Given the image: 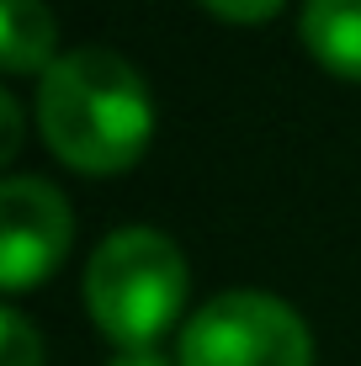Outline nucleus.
Listing matches in <instances>:
<instances>
[{
  "label": "nucleus",
  "mask_w": 361,
  "mask_h": 366,
  "mask_svg": "<svg viewBox=\"0 0 361 366\" xmlns=\"http://www.w3.org/2000/svg\"><path fill=\"white\" fill-rule=\"evenodd\" d=\"M43 138L74 170H122L144 154L154 133V107L139 69L112 48H69L48 64L37 85Z\"/></svg>",
  "instance_id": "f257e3e1"
},
{
  "label": "nucleus",
  "mask_w": 361,
  "mask_h": 366,
  "mask_svg": "<svg viewBox=\"0 0 361 366\" xmlns=\"http://www.w3.org/2000/svg\"><path fill=\"white\" fill-rule=\"evenodd\" d=\"M85 302L91 319L117 340L122 350H139L170 330L186 302V260L165 234L154 229H117L96 244L85 266Z\"/></svg>",
  "instance_id": "f03ea898"
},
{
  "label": "nucleus",
  "mask_w": 361,
  "mask_h": 366,
  "mask_svg": "<svg viewBox=\"0 0 361 366\" xmlns=\"http://www.w3.org/2000/svg\"><path fill=\"white\" fill-rule=\"evenodd\" d=\"M181 366H308L314 340L282 297L271 292H223L186 319Z\"/></svg>",
  "instance_id": "7ed1b4c3"
},
{
  "label": "nucleus",
  "mask_w": 361,
  "mask_h": 366,
  "mask_svg": "<svg viewBox=\"0 0 361 366\" xmlns=\"http://www.w3.org/2000/svg\"><path fill=\"white\" fill-rule=\"evenodd\" d=\"M69 249V202L43 175H11L0 186V287L27 292Z\"/></svg>",
  "instance_id": "20e7f679"
},
{
  "label": "nucleus",
  "mask_w": 361,
  "mask_h": 366,
  "mask_svg": "<svg viewBox=\"0 0 361 366\" xmlns=\"http://www.w3.org/2000/svg\"><path fill=\"white\" fill-rule=\"evenodd\" d=\"M303 43L325 69L361 80V0H303Z\"/></svg>",
  "instance_id": "39448f33"
},
{
  "label": "nucleus",
  "mask_w": 361,
  "mask_h": 366,
  "mask_svg": "<svg viewBox=\"0 0 361 366\" xmlns=\"http://www.w3.org/2000/svg\"><path fill=\"white\" fill-rule=\"evenodd\" d=\"M0 48H6V69L32 74L54 64V16L43 0H0Z\"/></svg>",
  "instance_id": "423d86ee"
},
{
  "label": "nucleus",
  "mask_w": 361,
  "mask_h": 366,
  "mask_svg": "<svg viewBox=\"0 0 361 366\" xmlns=\"http://www.w3.org/2000/svg\"><path fill=\"white\" fill-rule=\"evenodd\" d=\"M0 366H43V345L16 308L0 313Z\"/></svg>",
  "instance_id": "0eeeda50"
},
{
  "label": "nucleus",
  "mask_w": 361,
  "mask_h": 366,
  "mask_svg": "<svg viewBox=\"0 0 361 366\" xmlns=\"http://www.w3.org/2000/svg\"><path fill=\"white\" fill-rule=\"evenodd\" d=\"M202 6H213L229 21H266V16L282 11V0H202Z\"/></svg>",
  "instance_id": "6e6552de"
},
{
  "label": "nucleus",
  "mask_w": 361,
  "mask_h": 366,
  "mask_svg": "<svg viewBox=\"0 0 361 366\" xmlns=\"http://www.w3.org/2000/svg\"><path fill=\"white\" fill-rule=\"evenodd\" d=\"M0 122H6L0 159H11V154H16V144H21V107H16V96H0Z\"/></svg>",
  "instance_id": "1a4fd4ad"
},
{
  "label": "nucleus",
  "mask_w": 361,
  "mask_h": 366,
  "mask_svg": "<svg viewBox=\"0 0 361 366\" xmlns=\"http://www.w3.org/2000/svg\"><path fill=\"white\" fill-rule=\"evenodd\" d=\"M112 366H170V361L159 356V350H149V345H139V350H122V356L112 361Z\"/></svg>",
  "instance_id": "9d476101"
}]
</instances>
